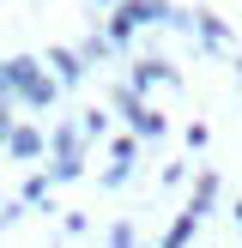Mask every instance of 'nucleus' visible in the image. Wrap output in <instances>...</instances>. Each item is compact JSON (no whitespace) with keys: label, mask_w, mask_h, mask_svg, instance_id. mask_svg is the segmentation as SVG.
Wrapping results in <instances>:
<instances>
[{"label":"nucleus","mask_w":242,"mask_h":248,"mask_svg":"<svg viewBox=\"0 0 242 248\" xmlns=\"http://www.w3.org/2000/svg\"><path fill=\"white\" fill-rule=\"evenodd\" d=\"M236 224H242V206H236Z\"/></svg>","instance_id":"nucleus-14"},{"label":"nucleus","mask_w":242,"mask_h":248,"mask_svg":"<svg viewBox=\"0 0 242 248\" xmlns=\"http://www.w3.org/2000/svg\"><path fill=\"white\" fill-rule=\"evenodd\" d=\"M115 103H121V115H127V127L139 133V140H157V133H164V115H157V109H145L133 85H127V91H115Z\"/></svg>","instance_id":"nucleus-2"},{"label":"nucleus","mask_w":242,"mask_h":248,"mask_svg":"<svg viewBox=\"0 0 242 248\" xmlns=\"http://www.w3.org/2000/svg\"><path fill=\"white\" fill-rule=\"evenodd\" d=\"M109 248H133V224H115V230H109Z\"/></svg>","instance_id":"nucleus-12"},{"label":"nucleus","mask_w":242,"mask_h":248,"mask_svg":"<svg viewBox=\"0 0 242 248\" xmlns=\"http://www.w3.org/2000/svg\"><path fill=\"white\" fill-rule=\"evenodd\" d=\"M0 140H12V97H0Z\"/></svg>","instance_id":"nucleus-13"},{"label":"nucleus","mask_w":242,"mask_h":248,"mask_svg":"<svg viewBox=\"0 0 242 248\" xmlns=\"http://www.w3.org/2000/svg\"><path fill=\"white\" fill-rule=\"evenodd\" d=\"M6 152H12V157H43V133H36V127H12Z\"/></svg>","instance_id":"nucleus-5"},{"label":"nucleus","mask_w":242,"mask_h":248,"mask_svg":"<svg viewBox=\"0 0 242 248\" xmlns=\"http://www.w3.org/2000/svg\"><path fill=\"white\" fill-rule=\"evenodd\" d=\"M79 127H85V133H91V140H97V133L109 127V115H103V109H85V121H79Z\"/></svg>","instance_id":"nucleus-11"},{"label":"nucleus","mask_w":242,"mask_h":248,"mask_svg":"<svg viewBox=\"0 0 242 248\" xmlns=\"http://www.w3.org/2000/svg\"><path fill=\"white\" fill-rule=\"evenodd\" d=\"M48 67H55L60 85H79V79H85V55H73V48H55V55H48Z\"/></svg>","instance_id":"nucleus-4"},{"label":"nucleus","mask_w":242,"mask_h":248,"mask_svg":"<svg viewBox=\"0 0 242 248\" xmlns=\"http://www.w3.org/2000/svg\"><path fill=\"white\" fill-rule=\"evenodd\" d=\"M194 24H200V36H206V43H224V24H218L212 12H194Z\"/></svg>","instance_id":"nucleus-9"},{"label":"nucleus","mask_w":242,"mask_h":248,"mask_svg":"<svg viewBox=\"0 0 242 248\" xmlns=\"http://www.w3.org/2000/svg\"><path fill=\"white\" fill-rule=\"evenodd\" d=\"M194 224H200V218H194V212H182L176 224H169V236H164V248H188V236H194Z\"/></svg>","instance_id":"nucleus-8"},{"label":"nucleus","mask_w":242,"mask_h":248,"mask_svg":"<svg viewBox=\"0 0 242 248\" xmlns=\"http://www.w3.org/2000/svg\"><path fill=\"white\" fill-rule=\"evenodd\" d=\"M212 194H218V176L206 170V176H200V188H194V206H188V212H194V218H206V206H212Z\"/></svg>","instance_id":"nucleus-7"},{"label":"nucleus","mask_w":242,"mask_h":248,"mask_svg":"<svg viewBox=\"0 0 242 248\" xmlns=\"http://www.w3.org/2000/svg\"><path fill=\"white\" fill-rule=\"evenodd\" d=\"M48 182H55V176H30V182H24V200H30V206L48 200Z\"/></svg>","instance_id":"nucleus-10"},{"label":"nucleus","mask_w":242,"mask_h":248,"mask_svg":"<svg viewBox=\"0 0 242 248\" xmlns=\"http://www.w3.org/2000/svg\"><path fill=\"white\" fill-rule=\"evenodd\" d=\"M157 79H176V73H169L164 61H139V67H133V91H145V85H157Z\"/></svg>","instance_id":"nucleus-6"},{"label":"nucleus","mask_w":242,"mask_h":248,"mask_svg":"<svg viewBox=\"0 0 242 248\" xmlns=\"http://www.w3.org/2000/svg\"><path fill=\"white\" fill-rule=\"evenodd\" d=\"M55 91H60V79H48V73L36 67L30 85H24V103H30V109H48V103H55Z\"/></svg>","instance_id":"nucleus-3"},{"label":"nucleus","mask_w":242,"mask_h":248,"mask_svg":"<svg viewBox=\"0 0 242 248\" xmlns=\"http://www.w3.org/2000/svg\"><path fill=\"white\" fill-rule=\"evenodd\" d=\"M151 18H169V0H121L115 12H109V43H127L139 24H151Z\"/></svg>","instance_id":"nucleus-1"}]
</instances>
